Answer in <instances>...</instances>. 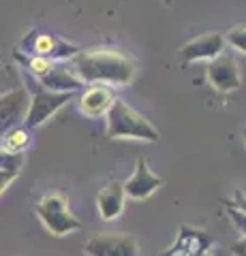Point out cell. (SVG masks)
<instances>
[{
    "label": "cell",
    "mask_w": 246,
    "mask_h": 256,
    "mask_svg": "<svg viewBox=\"0 0 246 256\" xmlns=\"http://www.w3.org/2000/svg\"><path fill=\"white\" fill-rule=\"evenodd\" d=\"M75 75L84 86L103 84V86H126L135 77V62L120 52L114 50H88L77 52L73 58Z\"/></svg>",
    "instance_id": "6da1fadb"
},
{
    "label": "cell",
    "mask_w": 246,
    "mask_h": 256,
    "mask_svg": "<svg viewBox=\"0 0 246 256\" xmlns=\"http://www.w3.org/2000/svg\"><path fill=\"white\" fill-rule=\"evenodd\" d=\"M105 116H107V134L112 139L158 141L156 128L120 98H116L112 105H109Z\"/></svg>",
    "instance_id": "7a4b0ae2"
},
{
    "label": "cell",
    "mask_w": 246,
    "mask_h": 256,
    "mask_svg": "<svg viewBox=\"0 0 246 256\" xmlns=\"http://www.w3.org/2000/svg\"><path fill=\"white\" fill-rule=\"evenodd\" d=\"M37 216L54 237L69 235L82 226V222L71 214L69 201L62 192H50V194H45L37 203Z\"/></svg>",
    "instance_id": "3957f363"
},
{
    "label": "cell",
    "mask_w": 246,
    "mask_h": 256,
    "mask_svg": "<svg viewBox=\"0 0 246 256\" xmlns=\"http://www.w3.org/2000/svg\"><path fill=\"white\" fill-rule=\"evenodd\" d=\"M73 98V92H52L47 88H37V90L30 94L28 100V109L26 116H24V128L26 130H35L41 124H45L56 111H60L67 102Z\"/></svg>",
    "instance_id": "277c9868"
},
{
    "label": "cell",
    "mask_w": 246,
    "mask_h": 256,
    "mask_svg": "<svg viewBox=\"0 0 246 256\" xmlns=\"http://www.w3.org/2000/svg\"><path fill=\"white\" fill-rule=\"evenodd\" d=\"M30 100V92L24 86H18L13 90H7L0 94V137L11 130V128L20 126L24 122Z\"/></svg>",
    "instance_id": "5b68a950"
},
{
    "label": "cell",
    "mask_w": 246,
    "mask_h": 256,
    "mask_svg": "<svg viewBox=\"0 0 246 256\" xmlns=\"http://www.w3.org/2000/svg\"><path fill=\"white\" fill-rule=\"evenodd\" d=\"M88 256H137V242L129 235H97L84 244Z\"/></svg>",
    "instance_id": "8992f818"
},
{
    "label": "cell",
    "mask_w": 246,
    "mask_h": 256,
    "mask_svg": "<svg viewBox=\"0 0 246 256\" xmlns=\"http://www.w3.org/2000/svg\"><path fill=\"white\" fill-rule=\"evenodd\" d=\"M208 82L218 92H235L242 86L240 68L229 54H220L208 64Z\"/></svg>",
    "instance_id": "52a82bcc"
},
{
    "label": "cell",
    "mask_w": 246,
    "mask_h": 256,
    "mask_svg": "<svg viewBox=\"0 0 246 256\" xmlns=\"http://www.w3.org/2000/svg\"><path fill=\"white\" fill-rule=\"evenodd\" d=\"M161 186H163V180L152 173V169L148 166V162L144 158H137L133 175L122 184L124 194L135 198V201H141V198L152 196Z\"/></svg>",
    "instance_id": "ba28073f"
},
{
    "label": "cell",
    "mask_w": 246,
    "mask_h": 256,
    "mask_svg": "<svg viewBox=\"0 0 246 256\" xmlns=\"http://www.w3.org/2000/svg\"><path fill=\"white\" fill-rule=\"evenodd\" d=\"M225 36L220 32H208L188 41L184 47L180 50V54L184 56L188 62H197V60H214L216 56L223 54L225 50Z\"/></svg>",
    "instance_id": "9c48e42d"
},
{
    "label": "cell",
    "mask_w": 246,
    "mask_h": 256,
    "mask_svg": "<svg viewBox=\"0 0 246 256\" xmlns=\"http://www.w3.org/2000/svg\"><path fill=\"white\" fill-rule=\"evenodd\" d=\"M116 100V94L109 86L92 84L79 96V109L88 118H99L109 109V105Z\"/></svg>",
    "instance_id": "30bf717a"
},
{
    "label": "cell",
    "mask_w": 246,
    "mask_h": 256,
    "mask_svg": "<svg viewBox=\"0 0 246 256\" xmlns=\"http://www.w3.org/2000/svg\"><path fill=\"white\" fill-rule=\"evenodd\" d=\"M39 84L52 92H77L84 88V82L75 75V70H69L60 64H52L50 70L39 77Z\"/></svg>",
    "instance_id": "8fae6325"
},
{
    "label": "cell",
    "mask_w": 246,
    "mask_h": 256,
    "mask_svg": "<svg viewBox=\"0 0 246 256\" xmlns=\"http://www.w3.org/2000/svg\"><path fill=\"white\" fill-rule=\"evenodd\" d=\"M124 188L120 182H109L105 188H101L99 196H97V207L103 220H116L118 216L124 210Z\"/></svg>",
    "instance_id": "7c38bea8"
},
{
    "label": "cell",
    "mask_w": 246,
    "mask_h": 256,
    "mask_svg": "<svg viewBox=\"0 0 246 256\" xmlns=\"http://www.w3.org/2000/svg\"><path fill=\"white\" fill-rule=\"evenodd\" d=\"M28 146H30V130H26L24 126L22 128L15 126L0 137V148L11 152V154H24Z\"/></svg>",
    "instance_id": "4fadbf2b"
},
{
    "label": "cell",
    "mask_w": 246,
    "mask_h": 256,
    "mask_svg": "<svg viewBox=\"0 0 246 256\" xmlns=\"http://www.w3.org/2000/svg\"><path fill=\"white\" fill-rule=\"evenodd\" d=\"M18 86H22L18 73L11 66H7V64H0V94H5L7 90H13Z\"/></svg>",
    "instance_id": "5bb4252c"
},
{
    "label": "cell",
    "mask_w": 246,
    "mask_h": 256,
    "mask_svg": "<svg viewBox=\"0 0 246 256\" xmlns=\"http://www.w3.org/2000/svg\"><path fill=\"white\" fill-rule=\"evenodd\" d=\"M24 164V154H11L0 148V171H20Z\"/></svg>",
    "instance_id": "9a60e30c"
},
{
    "label": "cell",
    "mask_w": 246,
    "mask_h": 256,
    "mask_svg": "<svg viewBox=\"0 0 246 256\" xmlns=\"http://www.w3.org/2000/svg\"><path fill=\"white\" fill-rule=\"evenodd\" d=\"M26 64H28L30 75H35V77L39 79L43 73H47V70H50V66L54 64V60L43 58V56H30V58L26 60Z\"/></svg>",
    "instance_id": "2e32d148"
},
{
    "label": "cell",
    "mask_w": 246,
    "mask_h": 256,
    "mask_svg": "<svg viewBox=\"0 0 246 256\" xmlns=\"http://www.w3.org/2000/svg\"><path fill=\"white\" fill-rule=\"evenodd\" d=\"M225 41L231 43L237 52L246 54V26H237L233 30H229L225 34Z\"/></svg>",
    "instance_id": "e0dca14e"
},
{
    "label": "cell",
    "mask_w": 246,
    "mask_h": 256,
    "mask_svg": "<svg viewBox=\"0 0 246 256\" xmlns=\"http://www.w3.org/2000/svg\"><path fill=\"white\" fill-rule=\"evenodd\" d=\"M227 207L229 210H237V212L246 214V192H242V190L233 192V196L227 201Z\"/></svg>",
    "instance_id": "ac0fdd59"
},
{
    "label": "cell",
    "mask_w": 246,
    "mask_h": 256,
    "mask_svg": "<svg viewBox=\"0 0 246 256\" xmlns=\"http://www.w3.org/2000/svg\"><path fill=\"white\" fill-rule=\"evenodd\" d=\"M229 218L233 220V224L237 226V230H240L242 235H246V214L237 212V210H229Z\"/></svg>",
    "instance_id": "d6986e66"
},
{
    "label": "cell",
    "mask_w": 246,
    "mask_h": 256,
    "mask_svg": "<svg viewBox=\"0 0 246 256\" xmlns=\"http://www.w3.org/2000/svg\"><path fill=\"white\" fill-rule=\"evenodd\" d=\"M18 173H20V171H0V194H3V192L15 182Z\"/></svg>",
    "instance_id": "ffe728a7"
},
{
    "label": "cell",
    "mask_w": 246,
    "mask_h": 256,
    "mask_svg": "<svg viewBox=\"0 0 246 256\" xmlns=\"http://www.w3.org/2000/svg\"><path fill=\"white\" fill-rule=\"evenodd\" d=\"M231 254H233V256H246V235H242V237L231 246Z\"/></svg>",
    "instance_id": "44dd1931"
},
{
    "label": "cell",
    "mask_w": 246,
    "mask_h": 256,
    "mask_svg": "<svg viewBox=\"0 0 246 256\" xmlns=\"http://www.w3.org/2000/svg\"><path fill=\"white\" fill-rule=\"evenodd\" d=\"M242 137H244V141H246V128H244V132H242Z\"/></svg>",
    "instance_id": "7402d4cb"
},
{
    "label": "cell",
    "mask_w": 246,
    "mask_h": 256,
    "mask_svg": "<svg viewBox=\"0 0 246 256\" xmlns=\"http://www.w3.org/2000/svg\"><path fill=\"white\" fill-rule=\"evenodd\" d=\"M201 256H212V254H210V252H205V254H201Z\"/></svg>",
    "instance_id": "603a6c76"
}]
</instances>
